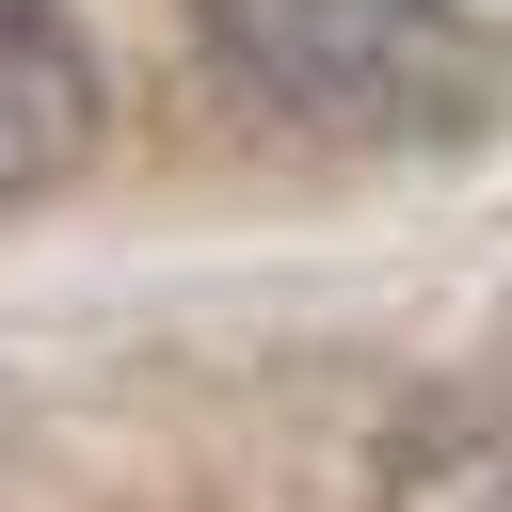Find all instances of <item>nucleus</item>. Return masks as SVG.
I'll use <instances>...</instances> for the list:
<instances>
[{
  "instance_id": "nucleus-1",
  "label": "nucleus",
  "mask_w": 512,
  "mask_h": 512,
  "mask_svg": "<svg viewBox=\"0 0 512 512\" xmlns=\"http://www.w3.org/2000/svg\"><path fill=\"white\" fill-rule=\"evenodd\" d=\"M208 64L336 144H464L496 128V32L464 0H208Z\"/></svg>"
},
{
  "instance_id": "nucleus-2",
  "label": "nucleus",
  "mask_w": 512,
  "mask_h": 512,
  "mask_svg": "<svg viewBox=\"0 0 512 512\" xmlns=\"http://www.w3.org/2000/svg\"><path fill=\"white\" fill-rule=\"evenodd\" d=\"M80 144H96V64H80V32L0 0V208L64 192V176H80Z\"/></svg>"
}]
</instances>
